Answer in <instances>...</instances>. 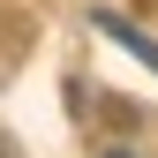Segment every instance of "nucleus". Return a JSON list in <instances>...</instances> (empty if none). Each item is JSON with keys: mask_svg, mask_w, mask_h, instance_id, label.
<instances>
[{"mask_svg": "<svg viewBox=\"0 0 158 158\" xmlns=\"http://www.w3.org/2000/svg\"><path fill=\"white\" fill-rule=\"evenodd\" d=\"M0 158H8V151H0Z\"/></svg>", "mask_w": 158, "mask_h": 158, "instance_id": "f03ea898", "label": "nucleus"}, {"mask_svg": "<svg viewBox=\"0 0 158 158\" xmlns=\"http://www.w3.org/2000/svg\"><path fill=\"white\" fill-rule=\"evenodd\" d=\"M98 30H113V38H128V53H135V60H151V68H158V45H151L143 30H128L121 15H98Z\"/></svg>", "mask_w": 158, "mask_h": 158, "instance_id": "f257e3e1", "label": "nucleus"}]
</instances>
